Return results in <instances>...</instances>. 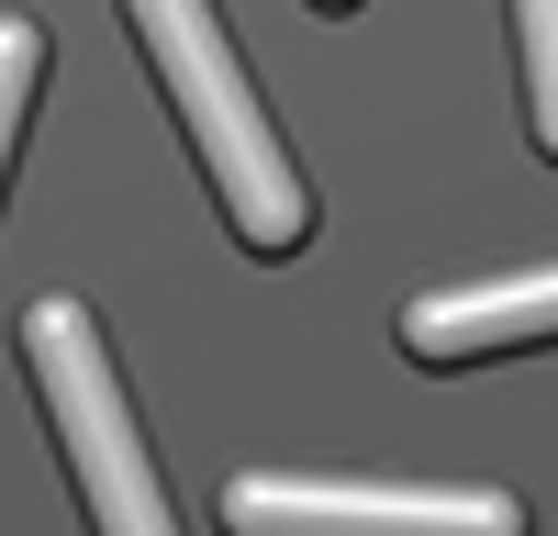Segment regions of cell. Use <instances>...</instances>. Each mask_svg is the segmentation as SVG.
<instances>
[{
	"label": "cell",
	"instance_id": "1",
	"mask_svg": "<svg viewBox=\"0 0 558 536\" xmlns=\"http://www.w3.org/2000/svg\"><path fill=\"white\" fill-rule=\"evenodd\" d=\"M123 23H134V45H146L168 112H179V134H191L223 223H235V246L246 257H291L313 235V191H302L291 146H279V123H268V101H257V78L235 57V34H223V12H213V0H123Z\"/></svg>",
	"mask_w": 558,
	"mask_h": 536
},
{
	"label": "cell",
	"instance_id": "4",
	"mask_svg": "<svg viewBox=\"0 0 558 536\" xmlns=\"http://www.w3.org/2000/svg\"><path fill=\"white\" fill-rule=\"evenodd\" d=\"M558 325V268H514L481 291H413L402 302V357L425 369H470V357H514Z\"/></svg>",
	"mask_w": 558,
	"mask_h": 536
},
{
	"label": "cell",
	"instance_id": "3",
	"mask_svg": "<svg viewBox=\"0 0 558 536\" xmlns=\"http://www.w3.org/2000/svg\"><path fill=\"white\" fill-rule=\"evenodd\" d=\"M223 536H525L514 491L470 480H223Z\"/></svg>",
	"mask_w": 558,
	"mask_h": 536
},
{
	"label": "cell",
	"instance_id": "5",
	"mask_svg": "<svg viewBox=\"0 0 558 536\" xmlns=\"http://www.w3.org/2000/svg\"><path fill=\"white\" fill-rule=\"evenodd\" d=\"M514 57H525V134L558 146V0H514Z\"/></svg>",
	"mask_w": 558,
	"mask_h": 536
},
{
	"label": "cell",
	"instance_id": "2",
	"mask_svg": "<svg viewBox=\"0 0 558 536\" xmlns=\"http://www.w3.org/2000/svg\"><path fill=\"white\" fill-rule=\"evenodd\" d=\"M12 357H23L57 447H68L89 536H179V503H168V480L146 459V436H134V402L112 380V346H101V325H89V302H34Z\"/></svg>",
	"mask_w": 558,
	"mask_h": 536
},
{
	"label": "cell",
	"instance_id": "7",
	"mask_svg": "<svg viewBox=\"0 0 558 536\" xmlns=\"http://www.w3.org/2000/svg\"><path fill=\"white\" fill-rule=\"evenodd\" d=\"M313 12H357V0H313Z\"/></svg>",
	"mask_w": 558,
	"mask_h": 536
},
{
	"label": "cell",
	"instance_id": "6",
	"mask_svg": "<svg viewBox=\"0 0 558 536\" xmlns=\"http://www.w3.org/2000/svg\"><path fill=\"white\" fill-rule=\"evenodd\" d=\"M34 78H45V23H34V12H0V179H12L23 112H34Z\"/></svg>",
	"mask_w": 558,
	"mask_h": 536
}]
</instances>
